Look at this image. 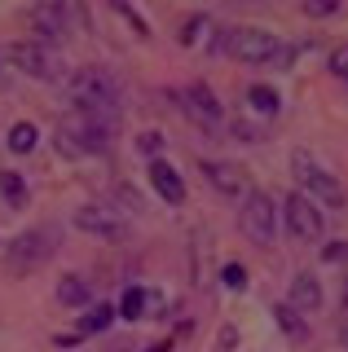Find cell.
<instances>
[{
    "mask_svg": "<svg viewBox=\"0 0 348 352\" xmlns=\"http://www.w3.org/2000/svg\"><path fill=\"white\" fill-rule=\"evenodd\" d=\"M75 225L84 229V234H97L106 242H124L128 238V220L115 212V207H102V203H89L75 212Z\"/></svg>",
    "mask_w": 348,
    "mask_h": 352,
    "instance_id": "obj_12",
    "label": "cell"
},
{
    "mask_svg": "<svg viewBox=\"0 0 348 352\" xmlns=\"http://www.w3.org/2000/svg\"><path fill=\"white\" fill-rule=\"evenodd\" d=\"M203 176H208L212 190L225 194V198H247L252 194V172H247L243 163H234V159H203Z\"/></svg>",
    "mask_w": 348,
    "mask_h": 352,
    "instance_id": "obj_11",
    "label": "cell"
},
{
    "mask_svg": "<svg viewBox=\"0 0 348 352\" xmlns=\"http://www.w3.org/2000/svg\"><path fill=\"white\" fill-rule=\"evenodd\" d=\"M265 132H269V128L252 124V119H238V124H234V137H238V141H260V137H265Z\"/></svg>",
    "mask_w": 348,
    "mask_h": 352,
    "instance_id": "obj_28",
    "label": "cell"
},
{
    "mask_svg": "<svg viewBox=\"0 0 348 352\" xmlns=\"http://www.w3.org/2000/svg\"><path fill=\"white\" fill-rule=\"evenodd\" d=\"M291 176L300 181V194H309L318 207H344L348 203L344 181L331 168H322L309 150H296V154H291Z\"/></svg>",
    "mask_w": 348,
    "mask_h": 352,
    "instance_id": "obj_4",
    "label": "cell"
},
{
    "mask_svg": "<svg viewBox=\"0 0 348 352\" xmlns=\"http://www.w3.org/2000/svg\"><path fill=\"white\" fill-rule=\"evenodd\" d=\"M36 146H40V132H36V124L18 119V124L9 128V150H14V154H31Z\"/></svg>",
    "mask_w": 348,
    "mask_h": 352,
    "instance_id": "obj_21",
    "label": "cell"
},
{
    "mask_svg": "<svg viewBox=\"0 0 348 352\" xmlns=\"http://www.w3.org/2000/svg\"><path fill=\"white\" fill-rule=\"evenodd\" d=\"M344 313H348V278H344Z\"/></svg>",
    "mask_w": 348,
    "mask_h": 352,
    "instance_id": "obj_33",
    "label": "cell"
},
{
    "mask_svg": "<svg viewBox=\"0 0 348 352\" xmlns=\"http://www.w3.org/2000/svg\"><path fill=\"white\" fill-rule=\"evenodd\" d=\"M282 220H287V229H291L300 242H322V238H326V216H322V207L313 203L309 194H300V190H291L287 198H282Z\"/></svg>",
    "mask_w": 348,
    "mask_h": 352,
    "instance_id": "obj_8",
    "label": "cell"
},
{
    "mask_svg": "<svg viewBox=\"0 0 348 352\" xmlns=\"http://www.w3.org/2000/svg\"><path fill=\"white\" fill-rule=\"evenodd\" d=\"M27 22L36 27V40H45V44L67 40V31H71V14L62 0H31Z\"/></svg>",
    "mask_w": 348,
    "mask_h": 352,
    "instance_id": "obj_9",
    "label": "cell"
},
{
    "mask_svg": "<svg viewBox=\"0 0 348 352\" xmlns=\"http://www.w3.org/2000/svg\"><path fill=\"white\" fill-rule=\"evenodd\" d=\"M340 9V0H304V14L309 18H331Z\"/></svg>",
    "mask_w": 348,
    "mask_h": 352,
    "instance_id": "obj_27",
    "label": "cell"
},
{
    "mask_svg": "<svg viewBox=\"0 0 348 352\" xmlns=\"http://www.w3.org/2000/svg\"><path fill=\"white\" fill-rule=\"evenodd\" d=\"M0 194H5L9 207H23L27 203V181L18 172H0Z\"/></svg>",
    "mask_w": 348,
    "mask_h": 352,
    "instance_id": "obj_22",
    "label": "cell"
},
{
    "mask_svg": "<svg viewBox=\"0 0 348 352\" xmlns=\"http://www.w3.org/2000/svg\"><path fill=\"white\" fill-rule=\"evenodd\" d=\"M212 49H221L225 58H234V62L265 66V62H278V53L287 49V40H278L274 31H265V27H221V31H212Z\"/></svg>",
    "mask_w": 348,
    "mask_h": 352,
    "instance_id": "obj_3",
    "label": "cell"
},
{
    "mask_svg": "<svg viewBox=\"0 0 348 352\" xmlns=\"http://www.w3.org/2000/svg\"><path fill=\"white\" fill-rule=\"evenodd\" d=\"M181 110H186V119H194L199 128H221V119H225V106H221V97L212 93L208 84H186L181 88Z\"/></svg>",
    "mask_w": 348,
    "mask_h": 352,
    "instance_id": "obj_10",
    "label": "cell"
},
{
    "mask_svg": "<svg viewBox=\"0 0 348 352\" xmlns=\"http://www.w3.org/2000/svg\"><path fill=\"white\" fill-rule=\"evenodd\" d=\"M234 344H238V330H234V326H225V330H221V348H216V352H230Z\"/></svg>",
    "mask_w": 348,
    "mask_h": 352,
    "instance_id": "obj_30",
    "label": "cell"
},
{
    "mask_svg": "<svg viewBox=\"0 0 348 352\" xmlns=\"http://www.w3.org/2000/svg\"><path fill=\"white\" fill-rule=\"evenodd\" d=\"M89 300H93V291H89V282H84V278H75V273L58 278V304L80 308V304H89Z\"/></svg>",
    "mask_w": 348,
    "mask_h": 352,
    "instance_id": "obj_15",
    "label": "cell"
},
{
    "mask_svg": "<svg viewBox=\"0 0 348 352\" xmlns=\"http://www.w3.org/2000/svg\"><path fill=\"white\" fill-rule=\"evenodd\" d=\"M247 106H252L256 115H278V110H282V97L269 84H252V88H247Z\"/></svg>",
    "mask_w": 348,
    "mask_h": 352,
    "instance_id": "obj_17",
    "label": "cell"
},
{
    "mask_svg": "<svg viewBox=\"0 0 348 352\" xmlns=\"http://www.w3.org/2000/svg\"><path fill=\"white\" fill-rule=\"evenodd\" d=\"M115 313H119L115 304H97V308H89V313H84V322L75 326V335L84 339V335H97V330H106V326L115 322Z\"/></svg>",
    "mask_w": 348,
    "mask_h": 352,
    "instance_id": "obj_16",
    "label": "cell"
},
{
    "mask_svg": "<svg viewBox=\"0 0 348 352\" xmlns=\"http://www.w3.org/2000/svg\"><path fill=\"white\" fill-rule=\"evenodd\" d=\"M62 247V225H31L23 234H14L5 242V273L9 278H27V273H36L45 260H53V251Z\"/></svg>",
    "mask_w": 348,
    "mask_h": 352,
    "instance_id": "obj_2",
    "label": "cell"
},
{
    "mask_svg": "<svg viewBox=\"0 0 348 352\" xmlns=\"http://www.w3.org/2000/svg\"><path fill=\"white\" fill-rule=\"evenodd\" d=\"M150 185L159 190L163 203H181L186 198V181H181V172L168 159H150Z\"/></svg>",
    "mask_w": 348,
    "mask_h": 352,
    "instance_id": "obj_13",
    "label": "cell"
},
{
    "mask_svg": "<svg viewBox=\"0 0 348 352\" xmlns=\"http://www.w3.org/2000/svg\"><path fill=\"white\" fill-rule=\"evenodd\" d=\"M322 260L326 264H344L348 269V242H322Z\"/></svg>",
    "mask_w": 348,
    "mask_h": 352,
    "instance_id": "obj_25",
    "label": "cell"
},
{
    "mask_svg": "<svg viewBox=\"0 0 348 352\" xmlns=\"http://www.w3.org/2000/svg\"><path fill=\"white\" fill-rule=\"evenodd\" d=\"M67 97H71V106L80 110V115H89L93 124H102L106 132H115L119 119H124L119 84H115L111 71H102V66H80V71H71Z\"/></svg>",
    "mask_w": 348,
    "mask_h": 352,
    "instance_id": "obj_1",
    "label": "cell"
},
{
    "mask_svg": "<svg viewBox=\"0 0 348 352\" xmlns=\"http://www.w3.org/2000/svg\"><path fill=\"white\" fill-rule=\"evenodd\" d=\"M326 71H331L335 80H344V84H348V40H340L331 53H326Z\"/></svg>",
    "mask_w": 348,
    "mask_h": 352,
    "instance_id": "obj_24",
    "label": "cell"
},
{
    "mask_svg": "<svg viewBox=\"0 0 348 352\" xmlns=\"http://www.w3.org/2000/svg\"><path fill=\"white\" fill-rule=\"evenodd\" d=\"M340 344L348 348V313H344V322H340Z\"/></svg>",
    "mask_w": 348,
    "mask_h": 352,
    "instance_id": "obj_32",
    "label": "cell"
},
{
    "mask_svg": "<svg viewBox=\"0 0 348 352\" xmlns=\"http://www.w3.org/2000/svg\"><path fill=\"white\" fill-rule=\"evenodd\" d=\"M106 5H111V14H119V18L128 22V27L137 31V40H150V36H155V27H150V22L133 9V0H106Z\"/></svg>",
    "mask_w": 348,
    "mask_h": 352,
    "instance_id": "obj_19",
    "label": "cell"
},
{
    "mask_svg": "<svg viewBox=\"0 0 348 352\" xmlns=\"http://www.w3.org/2000/svg\"><path fill=\"white\" fill-rule=\"evenodd\" d=\"M274 322L282 335H291V339H304L309 335V326H304V313H296L291 304H274Z\"/></svg>",
    "mask_w": 348,
    "mask_h": 352,
    "instance_id": "obj_18",
    "label": "cell"
},
{
    "mask_svg": "<svg viewBox=\"0 0 348 352\" xmlns=\"http://www.w3.org/2000/svg\"><path fill=\"white\" fill-rule=\"evenodd\" d=\"M115 352H128V348H115Z\"/></svg>",
    "mask_w": 348,
    "mask_h": 352,
    "instance_id": "obj_34",
    "label": "cell"
},
{
    "mask_svg": "<svg viewBox=\"0 0 348 352\" xmlns=\"http://www.w3.org/2000/svg\"><path fill=\"white\" fill-rule=\"evenodd\" d=\"M119 313H124L128 322H137V317L146 313V291H141V286H128L124 300H119Z\"/></svg>",
    "mask_w": 348,
    "mask_h": 352,
    "instance_id": "obj_23",
    "label": "cell"
},
{
    "mask_svg": "<svg viewBox=\"0 0 348 352\" xmlns=\"http://www.w3.org/2000/svg\"><path fill=\"white\" fill-rule=\"evenodd\" d=\"M238 229H243V238H252L256 247H274V238H278V203L265 190H252L243 198Z\"/></svg>",
    "mask_w": 348,
    "mask_h": 352,
    "instance_id": "obj_7",
    "label": "cell"
},
{
    "mask_svg": "<svg viewBox=\"0 0 348 352\" xmlns=\"http://www.w3.org/2000/svg\"><path fill=\"white\" fill-rule=\"evenodd\" d=\"M0 66H5V58H0Z\"/></svg>",
    "mask_w": 348,
    "mask_h": 352,
    "instance_id": "obj_35",
    "label": "cell"
},
{
    "mask_svg": "<svg viewBox=\"0 0 348 352\" xmlns=\"http://www.w3.org/2000/svg\"><path fill=\"white\" fill-rule=\"evenodd\" d=\"M53 141H58V154H62V159H84V154H102L106 141H111V132H106L102 124H93L89 115L71 110V115L58 119Z\"/></svg>",
    "mask_w": 348,
    "mask_h": 352,
    "instance_id": "obj_5",
    "label": "cell"
},
{
    "mask_svg": "<svg viewBox=\"0 0 348 352\" xmlns=\"http://www.w3.org/2000/svg\"><path fill=\"white\" fill-rule=\"evenodd\" d=\"M0 58L14 66V71L31 75V80H45V84L62 80V58H58V49L45 44V40H14V44L0 49Z\"/></svg>",
    "mask_w": 348,
    "mask_h": 352,
    "instance_id": "obj_6",
    "label": "cell"
},
{
    "mask_svg": "<svg viewBox=\"0 0 348 352\" xmlns=\"http://www.w3.org/2000/svg\"><path fill=\"white\" fill-rule=\"evenodd\" d=\"M208 31H216V22H212V14H190L186 18V27H181V49H194V44H199L203 36H208Z\"/></svg>",
    "mask_w": 348,
    "mask_h": 352,
    "instance_id": "obj_20",
    "label": "cell"
},
{
    "mask_svg": "<svg viewBox=\"0 0 348 352\" xmlns=\"http://www.w3.org/2000/svg\"><path fill=\"white\" fill-rule=\"evenodd\" d=\"M221 282L230 286V291H243V286H247V273H243V264H225V269H221Z\"/></svg>",
    "mask_w": 348,
    "mask_h": 352,
    "instance_id": "obj_26",
    "label": "cell"
},
{
    "mask_svg": "<svg viewBox=\"0 0 348 352\" xmlns=\"http://www.w3.org/2000/svg\"><path fill=\"white\" fill-rule=\"evenodd\" d=\"M137 150H141V154H150V159H159L163 137H159V132H141V137H137Z\"/></svg>",
    "mask_w": 348,
    "mask_h": 352,
    "instance_id": "obj_29",
    "label": "cell"
},
{
    "mask_svg": "<svg viewBox=\"0 0 348 352\" xmlns=\"http://www.w3.org/2000/svg\"><path fill=\"white\" fill-rule=\"evenodd\" d=\"M287 304L296 308V313H318L322 308V282L313 278V273H296V278H291V291H287Z\"/></svg>",
    "mask_w": 348,
    "mask_h": 352,
    "instance_id": "obj_14",
    "label": "cell"
},
{
    "mask_svg": "<svg viewBox=\"0 0 348 352\" xmlns=\"http://www.w3.org/2000/svg\"><path fill=\"white\" fill-rule=\"evenodd\" d=\"M168 348H172V339H159V344H150L146 352H168Z\"/></svg>",
    "mask_w": 348,
    "mask_h": 352,
    "instance_id": "obj_31",
    "label": "cell"
}]
</instances>
